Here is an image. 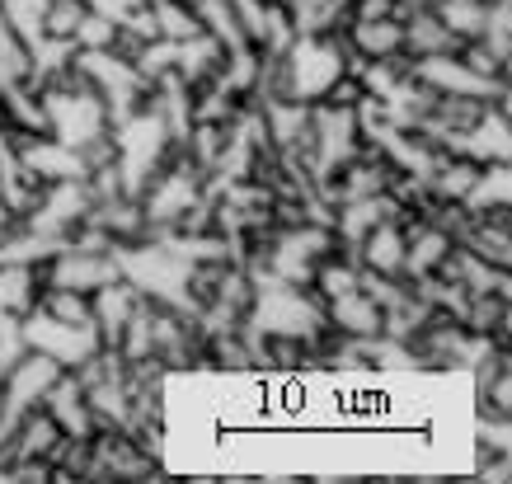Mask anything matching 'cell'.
I'll use <instances>...</instances> for the list:
<instances>
[{"instance_id": "cell-1", "label": "cell", "mask_w": 512, "mask_h": 484, "mask_svg": "<svg viewBox=\"0 0 512 484\" xmlns=\"http://www.w3.org/2000/svg\"><path fill=\"white\" fill-rule=\"evenodd\" d=\"M43 287H66V292H99L104 282L123 278V264L113 250H85V245H62V250L43 259Z\"/></svg>"}, {"instance_id": "cell-2", "label": "cell", "mask_w": 512, "mask_h": 484, "mask_svg": "<svg viewBox=\"0 0 512 484\" xmlns=\"http://www.w3.org/2000/svg\"><path fill=\"white\" fill-rule=\"evenodd\" d=\"M19 334H24V348H38L47 358H57L66 372H76L80 362L99 348L94 325H62V320H52V315H43V311L24 315V320H19Z\"/></svg>"}, {"instance_id": "cell-3", "label": "cell", "mask_w": 512, "mask_h": 484, "mask_svg": "<svg viewBox=\"0 0 512 484\" xmlns=\"http://www.w3.org/2000/svg\"><path fill=\"white\" fill-rule=\"evenodd\" d=\"M62 372L66 367L57 358H47L38 348H24V353L5 367V414H10V423H15L19 414H29V409L43 405V395L52 391V381Z\"/></svg>"}, {"instance_id": "cell-4", "label": "cell", "mask_w": 512, "mask_h": 484, "mask_svg": "<svg viewBox=\"0 0 512 484\" xmlns=\"http://www.w3.org/2000/svg\"><path fill=\"white\" fill-rule=\"evenodd\" d=\"M404 24V57H414V62H428V57H447L461 47V38L442 24L433 5H409V15L400 19Z\"/></svg>"}, {"instance_id": "cell-5", "label": "cell", "mask_w": 512, "mask_h": 484, "mask_svg": "<svg viewBox=\"0 0 512 484\" xmlns=\"http://www.w3.org/2000/svg\"><path fill=\"white\" fill-rule=\"evenodd\" d=\"M353 259L367 268V273H376V278H404V231H400V221L395 217L376 221L372 231L357 240Z\"/></svg>"}, {"instance_id": "cell-6", "label": "cell", "mask_w": 512, "mask_h": 484, "mask_svg": "<svg viewBox=\"0 0 512 484\" xmlns=\"http://www.w3.org/2000/svg\"><path fill=\"white\" fill-rule=\"evenodd\" d=\"M325 325L348 334V339H381V306L372 292L353 287V292L325 301Z\"/></svg>"}, {"instance_id": "cell-7", "label": "cell", "mask_w": 512, "mask_h": 484, "mask_svg": "<svg viewBox=\"0 0 512 484\" xmlns=\"http://www.w3.org/2000/svg\"><path fill=\"white\" fill-rule=\"evenodd\" d=\"M43 409L57 419L62 433H76V438H90L94 433V414H90V400H85V386H80L76 372H62L52 381V391L43 395Z\"/></svg>"}, {"instance_id": "cell-8", "label": "cell", "mask_w": 512, "mask_h": 484, "mask_svg": "<svg viewBox=\"0 0 512 484\" xmlns=\"http://www.w3.org/2000/svg\"><path fill=\"white\" fill-rule=\"evenodd\" d=\"M43 297V268L38 264H0V315H24Z\"/></svg>"}, {"instance_id": "cell-9", "label": "cell", "mask_w": 512, "mask_h": 484, "mask_svg": "<svg viewBox=\"0 0 512 484\" xmlns=\"http://www.w3.org/2000/svg\"><path fill=\"white\" fill-rule=\"evenodd\" d=\"M475 179H480V160H470V156H442L428 170V198L433 203H466L470 198V188H475Z\"/></svg>"}, {"instance_id": "cell-10", "label": "cell", "mask_w": 512, "mask_h": 484, "mask_svg": "<svg viewBox=\"0 0 512 484\" xmlns=\"http://www.w3.org/2000/svg\"><path fill=\"white\" fill-rule=\"evenodd\" d=\"M33 311L52 315L62 325H90V297L85 292H66V287H43V297Z\"/></svg>"}, {"instance_id": "cell-11", "label": "cell", "mask_w": 512, "mask_h": 484, "mask_svg": "<svg viewBox=\"0 0 512 484\" xmlns=\"http://www.w3.org/2000/svg\"><path fill=\"white\" fill-rule=\"evenodd\" d=\"M85 0H47L43 10V38H57V43H76V29L85 19Z\"/></svg>"}, {"instance_id": "cell-12", "label": "cell", "mask_w": 512, "mask_h": 484, "mask_svg": "<svg viewBox=\"0 0 512 484\" xmlns=\"http://www.w3.org/2000/svg\"><path fill=\"white\" fill-rule=\"evenodd\" d=\"M76 47L80 52H113L118 47V19L99 15V10H85L76 29Z\"/></svg>"}, {"instance_id": "cell-13", "label": "cell", "mask_w": 512, "mask_h": 484, "mask_svg": "<svg viewBox=\"0 0 512 484\" xmlns=\"http://www.w3.org/2000/svg\"><path fill=\"white\" fill-rule=\"evenodd\" d=\"M367 99V85L357 71H343V76L329 80V90L315 99V104H325V109H343V113H357V104Z\"/></svg>"}, {"instance_id": "cell-14", "label": "cell", "mask_w": 512, "mask_h": 484, "mask_svg": "<svg viewBox=\"0 0 512 484\" xmlns=\"http://www.w3.org/2000/svg\"><path fill=\"white\" fill-rule=\"evenodd\" d=\"M404 5H428V0H404Z\"/></svg>"}, {"instance_id": "cell-15", "label": "cell", "mask_w": 512, "mask_h": 484, "mask_svg": "<svg viewBox=\"0 0 512 484\" xmlns=\"http://www.w3.org/2000/svg\"><path fill=\"white\" fill-rule=\"evenodd\" d=\"M484 5H494V0H484Z\"/></svg>"}]
</instances>
